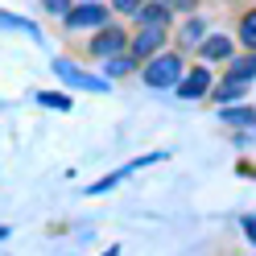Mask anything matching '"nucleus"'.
Instances as JSON below:
<instances>
[{
	"label": "nucleus",
	"instance_id": "nucleus-1",
	"mask_svg": "<svg viewBox=\"0 0 256 256\" xmlns=\"http://www.w3.org/2000/svg\"><path fill=\"white\" fill-rule=\"evenodd\" d=\"M178 78H182V58L178 54H153L149 58V66H145V83L149 87L162 91V87H174Z\"/></svg>",
	"mask_w": 256,
	"mask_h": 256
},
{
	"label": "nucleus",
	"instance_id": "nucleus-2",
	"mask_svg": "<svg viewBox=\"0 0 256 256\" xmlns=\"http://www.w3.org/2000/svg\"><path fill=\"white\" fill-rule=\"evenodd\" d=\"M87 50H91V58H116V54L128 50V34L116 25H100V34H95V42Z\"/></svg>",
	"mask_w": 256,
	"mask_h": 256
},
{
	"label": "nucleus",
	"instance_id": "nucleus-3",
	"mask_svg": "<svg viewBox=\"0 0 256 256\" xmlns=\"http://www.w3.org/2000/svg\"><path fill=\"white\" fill-rule=\"evenodd\" d=\"M162 42H166V25H140V34L132 38L128 54H132L136 62H145V58H153V54H162Z\"/></svg>",
	"mask_w": 256,
	"mask_h": 256
},
{
	"label": "nucleus",
	"instance_id": "nucleus-4",
	"mask_svg": "<svg viewBox=\"0 0 256 256\" xmlns=\"http://www.w3.org/2000/svg\"><path fill=\"white\" fill-rule=\"evenodd\" d=\"M62 21H66V29H100V25H108V8L87 0V4H74Z\"/></svg>",
	"mask_w": 256,
	"mask_h": 256
},
{
	"label": "nucleus",
	"instance_id": "nucleus-5",
	"mask_svg": "<svg viewBox=\"0 0 256 256\" xmlns=\"http://www.w3.org/2000/svg\"><path fill=\"white\" fill-rule=\"evenodd\" d=\"M54 74L62 78V83H70V87H83V91H108V78H91V74H83L78 66H70L66 58L54 62Z\"/></svg>",
	"mask_w": 256,
	"mask_h": 256
},
{
	"label": "nucleus",
	"instance_id": "nucleus-6",
	"mask_svg": "<svg viewBox=\"0 0 256 256\" xmlns=\"http://www.w3.org/2000/svg\"><path fill=\"white\" fill-rule=\"evenodd\" d=\"M174 91H178L182 100H202V95L211 91V70H206V66L186 70V78H178V83H174Z\"/></svg>",
	"mask_w": 256,
	"mask_h": 256
},
{
	"label": "nucleus",
	"instance_id": "nucleus-7",
	"mask_svg": "<svg viewBox=\"0 0 256 256\" xmlns=\"http://www.w3.org/2000/svg\"><path fill=\"white\" fill-rule=\"evenodd\" d=\"M132 17H136L140 25H166V21H170V4H166V0H145Z\"/></svg>",
	"mask_w": 256,
	"mask_h": 256
},
{
	"label": "nucleus",
	"instance_id": "nucleus-8",
	"mask_svg": "<svg viewBox=\"0 0 256 256\" xmlns=\"http://www.w3.org/2000/svg\"><path fill=\"white\" fill-rule=\"evenodd\" d=\"M228 78H240V83H252L256 78V50L244 54V58H232V66H228Z\"/></svg>",
	"mask_w": 256,
	"mask_h": 256
},
{
	"label": "nucleus",
	"instance_id": "nucleus-9",
	"mask_svg": "<svg viewBox=\"0 0 256 256\" xmlns=\"http://www.w3.org/2000/svg\"><path fill=\"white\" fill-rule=\"evenodd\" d=\"M198 50H202V58H211V62L232 58V38H202V42H198Z\"/></svg>",
	"mask_w": 256,
	"mask_h": 256
},
{
	"label": "nucleus",
	"instance_id": "nucleus-10",
	"mask_svg": "<svg viewBox=\"0 0 256 256\" xmlns=\"http://www.w3.org/2000/svg\"><path fill=\"white\" fill-rule=\"evenodd\" d=\"M244 91H248V83H240V78H223L219 91H215V100H219V104H228V100H240Z\"/></svg>",
	"mask_w": 256,
	"mask_h": 256
},
{
	"label": "nucleus",
	"instance_id": "nucleus-11",
	"mask_svg": "<svg viewBox=\"0 0 256 256\" xmlns=\"http://www.w3.org/2000/svg\"><path fill=\"white\" fill-rule=\"evenodd\" d=\"M219 120H223V124H252V120H256V108H223Z\"/></svg>",
	"mask_w": 256,
	"mask_h": 256
},
{
	"label": "nucleus",
	"instance_id": "nucleus-12",
	"mask_svg": "<svg viewBox=\"0 0 256 256\" xmlns=\"http://www.w3.org/2000/svg\"><path fill=\"white\" fill-rule=\"evenodd\" d=\"M104 62H108V74H112V78L136 70V58H132V54H116V58H104Z\"/></svg>",
	"mask_w": 256,
	"mask_h": 256
},
{
	"label": "nucleus",
	"instance_id": "nucleus-13",
	"mask_svg": "<svg viewBox=\"0 0 256 256\" xmlns=\"http://www.w3.org/2000/svg\"><path fill=\"white\" fill-rule=\"evenodd\" d=\"M240 42H244L248 50H256V8H248L244 21H240Z\"/></svg>",
	"mask_w": 256,
	"mask_h": 256
},
{
	"label": "nucleus",
	"instance_id": "nucleus-14",
	"mask_svg": "<svg viewBox=\"0 0 256 256\" xmlns=\"http://www.w3.org/2000/svg\"><path fill=\"white\" fill-rule=\"evenodd\" d=\"M206 38V25H202V17H194V21H186V29H182V46L190 50V46H198Z\"/></svg>",
	"mask_w": 256,
	"mask_h": 256
},
{
	"label": "nucleus",
	"instance_id": "nucleus-15",
	"mask_svg": "<svg viewBox=\"0 0 256 256\" xmlns=\"http://www.w3.org/2000/svg\"><path fill=\"white\" fill-rule=\"evenodd\" d=\"M38 104L54 108V112H70V108H74V104H70V95H58V91H38Z\"/></svg>",
	"mask_w": 256,
	"mask_h": 256
},
{
	"label": "nucleus",
	"instance_id": "nucleus-16",
	"mask_svg": "<svg viewBox=\"0 0 256 256\" xmlns=\"http://www.w3.org/2000/svg\"><path fill=\"white\" fill-rule=\"evenodd\" d=\"M42 4H46V12H54V17H66V12L74 8L70 0H42Z\"/></svg>",
	"mask_w": 256,
	"mask_h": 256
},
{
	"label": "nucleus",
	"instance_id": "nucleus-17",
	"mask_svg": "<svg viewBox=\"0 0 256 256\" xmlns=\"http://www.w3.org/2000/svg\"><path fill=\"white\" fill-rule=\"evenodd\" d=\"M140 4H145V0H112V8H116V12H124V17H132Z\"/></svg>",
	"mask_w": 256,
	"mask_h": 256
},
{
	"label": "nucleus",
	"instance_id": "nucleus-18",
	"mask_svg": "<svg viewBox=\"0 0 256 256\" xmlns=\"http://www.w3.org/2000/svg\"><path fill=\"white\" fill-rule=\"evenodd\" d=\"M166 4H170V8H186V12H190V8H198V0H166Z\"/></svg>",
	"mask_w": 256,
	"mask_h": 256
},
{
	"label": "nucleus",
	"instance_id": "nucleus-19",
	"mask_svg": "<svg viewBox=\"0 0 256 256\" xmlns=\"http://www.w3.org/2000/svg\"><path fill=\"white\" fill-rule=\"evenodd\" d=\"M244 232H248V240H256V219H244Z\"/></svg>",
	"mask_w": 256,
	"mask_h": 256
},
{
	"label": "nucleus",
	"instance_id": "nucleus-20",
	"mask_svg": "<svg viewBox=\"0 0 256 256\" xmlns=\"http://www.w3.org/2000/svg\"><path fill=\"white\" fill-rule=\"evenodd\" d=\"M104 256H120V248H108V252H104Z\"/></svg>",
	"mask_w": 256,
	"mask_h": 256
},
{
	"label": "nucleus",
	"instance_id": "nucleus-21",
	"mask_svg": "<svg viewBox=\"0 0 256 256\" xmlns=\"http://www.w3.org/2000/svg\"><path fill=\"white\" fill-rule=\"evenodd\" d=\"M4 236H8V228H0V240H4Z\"/></svg>",
	"mask_w": 256,
	"mask_h": 256
}]
</instances>
